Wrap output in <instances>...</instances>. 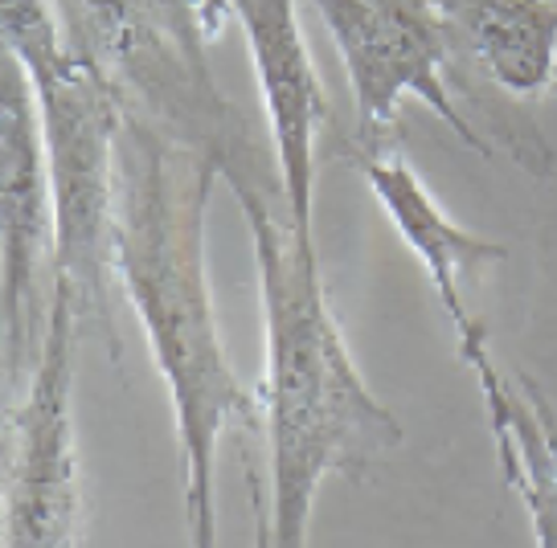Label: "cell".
I'll return each instance as SVG.
<instances>
[{"mask_svg": "<svg viewBox=\"0 0 557 548\" xmlns=\"http://www.w3.org/2000/svg\"><path fill=\"white\" fill-rule=\"evenodd\" d=\"M218 180L222 172L201 152L120 111L111 254L169 389L193 548L218 545L213 463L222 434L262 429V401L230 364L206 278V205Z\"/></svg>", "mask_w": 557, "mask_h": 548, "instance_id": "1", "label": "cell"}, {"mask_svg": "<svg viewBox=\"0 0 557 548\" xmlns=\"http://www.w3.org/2000/svg\"><path fill=\"white\" fill-rule=\"evenodd\" d=\"M259 262L262 291V438L267 491L259 503L262 548L308 545L312 503L329 475L369 479L401 443L398 418L369 394L329 308L320 258L296 241L292 222L267 205H238Z\"/></svg>", "mask_w": 557, "mask_h": 548, "instance_id": "2", "label": "cell"}, {"mask_svg": "<svg viewBox=\"0 0 557 548\" xmlns=\"http://www.w3.org/2000/svg\"><path fill=\"white\" fill-rule=\"evenodd\" d=\"M58 9L120 111L206 155L238 205H267L292 222L275 148L250 127L209 62V46L234 17L230 0H58Z\"/></svg>", "mask_w": 557, "mask_h": 548, "instance_id": "3", "label": "cell"}, {"mask_svg": "<svg viewBox=\"0 0 557 548\" xmlns=\"http://www.w3.org/2000/svg\"><path fill=\"white\" fill-rule=\"evenodd\" d=\"M0 25L4 53L21 62L41 115L58 205V287L74 299L83 336L90 332L107 348V360L120 364V278L111 254L120 99L70 37L58 0H0Z\"/></svg>", "mask_w": 557, "mask_h": 548, "instance_id": "4", "label": "cell"}, {"mask_svg": "<svg viewBox=\"0 0 557 548\" xmlns=\"http://www.w3.org/2000/svg\"><path fill=\"white\" fill-rule=\"evenodd\" d=\"M83 324L62 287L53 295L50 336L21 397L4 401V548H78L90 532L87 471L74 438V369Z\"/></svg>", "mask_w": 557, "mask_h": 548, "instance_id": "5", "label": "cell"}, {"mask_svg": "<svg viewBox=\"0 0 557 548\" xmlns=\"http://www.w3.org/2000/svg\"><path fill=\"white\" fill-rule=\"evenodd\" d=\"M324 21L352 86V139L336 152L389 148L398 107L418 99L451 127L459 144L492 160V144L451 95V70L463 62L435 0H308Z\"/></svg>", "mask_w": 557, "mask_h": 548, "instance_id": "6", "label": "cell"}, {"mask_svg": "<svg viewBox=\"0 0 557 548\" xmlns=\"http://www.w3.org/2000/svg\"><path fill=\"white\" fill-rule=\"evenodd\" d=\"M58 295V205L34 86L17 58L0 66V340L4 401L21 397L50 336Z\"/></svg>", "mask_w": 557, "mask_h": 548, "instance_id": "7", "label": "cell"}, {"mask_svg": "<svg viewBox=\"0 0 557 548\" xmlns=\"http://www.w3.org/2000/svg\"><path fill=\"white\" fill-rule=\"evenodd\" d=\"M230 9L243 21L246 50L255 62L292 229L304 250H315V139L329 123V95L304 41L299 9L296 0H230Z\"/></svg>", "mask_w": 557, "mask_h": 548, "instance_id": "8", "label": "cell"}, {"mask_svg": "<svg viewBox=\"0 0 557 548\" xmlns=\"http://www.w3.org/2000/svg\"><path fill=\"white\" fill-rule=\"evenodd\" d=\"M352 169L369 180V189L377 197V205L389 213V222L398 229V238L410 246L418 266L426 274L431 291L438 299V311L447 315L455 332V352L468 364L480 352H487V327L475 320L459 295V274L487 266V262H508V246L487 241L480 234L463 229L447 217V209L438 205L431 189L422 185L406 160L394 148H373V152H348Z\"/></svg>", "mask_w": 557, "mask_h": 548, "instance_id": "9", "label": "cell"}, {"mask_svg": "<svg viewBox=\"0 0 557 548\" xmlns=\"http://www.w3.org/2000/svg\"><path fill=\"white\" fill-rule=\"evenodd\" d=\"M496 438L500 475L521 496L533 545L557 548V410L529 373L505 377L492 352L468 360Z\"/></svg>", "mask_w": 557, "mask_h": 548, "instance_id": "10", "label": "cell"}, {"mask_svg": "<svg viewBox=\"0 0 557 548\" xmlns=\"http://www.w3.org/2000/svg\"><path fill=\"white\" fill-rule=\"evenodd\" d=\"M463 62L505 95H541L557 78V0H435Z\"/></svg>", "mask_w": 557, "mask_h": 548, "instance_id": "11", "label": "cell"}, {"mask_svg": "<svg viewBox=\"0 0 557 548\" xmlns=\"http://www.w3.org/2000/svg\"><path fill=\"white\" fill-rule=\"evenodd\" d=\"M554 90H557V78H554Z\"/></svg>", "mask_w": 557, "mask_h": 548, "instance_id": "12", "label": "cell"}]
</instances>
